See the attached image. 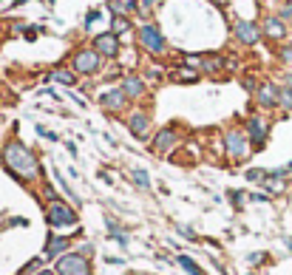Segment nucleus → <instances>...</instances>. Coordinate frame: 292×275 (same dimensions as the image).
Here are the masks:
<instances>
[{
    "label": "nucleus",
    "mask_w": 292,
    "mask_h": 275,
    "mask_svg": "<svg viewBox=\"0 0 292 275\" xmlns=\"http://www.w3.org/2000/svg\"><path fill=\"white\" fill-rule=\"evenodd\" d=\"M227 199H233V204L238 207V204H241V199H244V193H241V190H230V193H227Z\"/></svg>",
    "instance_id": "nucleus-33"
},
{
    "label": "nucleus",
    "mask_w": 292,
    "mask_h": 275,
    "mask_svg": "<svg viewBox=\"0 0 292 275\" xmlns=\"http://www.w3.org/2000/svg\"><path fill=\"white\" fill-rule=\"evenodd\" d=\"M182 139V133L176 130V125H164V128H159L153 136H150V142H148V148H150V153L153 156H168V153H173V148H176V142Z\"/></svg>",
    "instance_id": "nucleus-6"
},
{
    "label": "nucleus",
    "mask_w": 292,
    "mask_h": 275,
    "mask_svg": "<svg viewBox=\"0 0 292 275\" xmlns=\"http://www.w3.org/2000/svg\"><path fill=\"white\" fill-rule=\"evenodd\" d=\"M281 57H284V60H292V49H289V45H286V49L281 51Z\"/></svg>",
    "instance_id": "nucleus-41"
},
{
    "label": "nucleus",
    "mask_w": 292,
    "mask_h": 275,
    "mask_svg": "<svg viewBox=\"0 0 292 275\" xmlns=\"http://www.w3.org/2000/svg\"><path fill=\"white\" fill-rule=\"evenodd\" d=\"M46 224H49V230H54V233H60V230H77V224H79L77 207L65 204L63 199H60V202H51L49 207H46Z\"/></svg>",
    "instance_id": "nucleus-2"
},
{
    "label": "nucleus",
    "mask_w": 292,
    "mask_h": 275,
    "mask_svg": "<svg viewBox=\"0 0 292 275\" xmlns=\"http://www.w3.org/2000/svg\"><path fill=\"white\" fill-rule=\"evenodd\" d=\"M281 20H292V3H286V6L281 9Z\"/></svg>",
    "instance_id": "nucleus-36"
},
{
    "label": "nucleus",
    "mask_w": 292,
    "mask_h": 275,
    "mask_svg": "<svg viewBox=\"0 0 292 275\" xmlns=\"http://www.w3.org/2000/svg\"><path fill=\"white\" fill-rule=\"evenodd\" d=\"M244 179H247L249 185H264V181H267V170H261V167H249L247 173H244Z\"/></svg>",
    "instance_id": "nucleus-26"
},
{
    "label": "nucleus",
    "mask_w": 292,
    "mask_h": 275,
    "mask_svg": "<svg viewBox=\"0 0 292 275\" xmlns=\"http://www.w3.org/2000/svg\"><path fill=\"white\" fill-rule=\"evenodd\" d=\"M286 244H289V250H292V239H289V241H286Z\"/></svg>",
    "instance_id": "nucleus-44"
},
{
    "label": "nucleus",
    "mask_w": 292,
    "mask_h": 275,
    "mask_svg": "<svg viewBox=\"0 0 292 275\" xmlns=\"http://www.w3.org/2000/svg\"><path fill=\"white\" fill-rule=\"evenodd\" d=\"M40 190H43V199L46 202H60V196H57V190H54V185H49V179L40 185Z\"/></svg>",
    "instance_id": "nucleus-27"
},
{
    "label": "nucleus",
    "mask_w": 292,
    "mask_h": 275,
    "mask_svg": "<svg viewBox=\"0 0 292 275\" xmlns=\"http://www.w3.org/2000/svg\"><path fill=\"white\" fill-rule=\"evenodd\" d=\"M108 264H111V267H114V264H116V267H122V264H125V258H116V255H108Z\"/></svg>",
    "instance_id": "nucleus-37"
},
{
    "label": "nucleus",
    "mask_w": 292,
    "mask_h": 275,
    "mask_svg": "<svg viewBox=\"0 0 292 275\" xmlns=\"http://www.w3.org/2000/svg\"><path fill=\"white\" fill-rule=\"evenodd\" d=\"M224 156H227L230 162H244L249 156V139L241 128L224 130Z\"/></svg>",
    "instance_id": "nucleus-5"
},
{
    "label": "nucleus",
    "mask_w": 292,
    "mask_h": 275,
    "mask_svg": "<svg viewBox=\"0 0 292 275\" xmlns=\"http://www.w3.org/2000/svg\"><path fill=\"white\" fill-rule=\"evenodd\" d=\"M176 264H179L182 269H185L187 275H207L204 269H201L199 264H196V261L190 258V255H179V258H176Z\"/></svg>",
    "instance_id": "nucleus-20"
},
{
    "label": "nucleus",
    "mask_w": 292,
    "mask_h": 275,
    "mask_svg": "<svg viewBox=\"0 0 292 275\" xmlns=\"http://www.w3.org/2000/svg\"><path fill=\"white\" fill-rule=\"evenodd\" d=\"M0 165L12 179H17L20 185L31 188V185H43V165L40 156L34 153V148H29L20 136H12L0 145Z\"/></svg>",
    "instance_id": "nucleus-1"
},
{
    "label": "nucleus",
    "mask_w": 292,
    "mask_h": 275,
    "mask_svg": "<svg viewBox=\"0 0 292 275\" xmlns=\"http://www.w3.org/2000/svg\"><path fill=\"white\" fill-rule=\"evenodd\" d=\"M108 239H111V241H116L119 247H128V236L122 233V227L116 224L114 218H108Z\"/></svg>",
    "instance_id": "nucleus-19"
},
{
    "label": "nucleus",
    "mask_w": 292,
    "mask_h": 275,
    "mask_svg": "<svg viewBox=\"0 0 292 275\" xmlns=\"http://www.w3.org/2000/svg\"><path fill=\"white\" fill-rule=\"evenodd\" d=\"M122 91H125V97H128V102H139L148 97V82L139 77V74H125V80H122Z\"/></svg>",
    "instance_id": "nucleus-13"
},
{
    "label": "nucleus",
    "mask_w": 292,
    "mask_h": 275,
    "mask_svg": "<svg viewBox=\"0 0 292 275\" xmlns=\"http://www.w3.org/2000/svg\"><path fill=\"white\" fill-rule=\"evenodd\" d=\"M108 9H111V15H125V12H128V3H125V0H108Z\"/></svg>",
    "instance_id": "nucleus-28"
},
{
    "label": "nucleus",
    "mask_w": 292,
    "mask_h": 275,
    "mask_svg": "<svg viewBox=\"0 0 292 275\" xmlns=\"http://www.w3.org/2000/svg\"><path fill=\"white\" fill-rule=\"evenodd\" d=\"M54 272L57 275H94V261L79 255L77 250L65 253L63 258L54 261Z\"/></svg>",
    "instance_id": "nucleus-4"
},
{
    "label": "nucleus",
    "mask_w": 292,
    "mask_h": 275,
    "mask_svg": "<svg viewBox=\"0 0 292 275\" xmlns=\"http://www.w3.org/2000/svg\"><path fill=\"white\" fill-rule=\"evenodd\" d=\"M54 179H57V185H60V188H63V193L68 196V199H71V204H74V207H79V204H82V202H79V196L74 193L71 188H68V181H65L63 176H60V170H54Z\"/></svg>",
    "instance_id": "nucleus-23"
},
{
    "label": "nucleus",
    "mask_w": 292,
    "mask_h": 275,
    "mask_svg": "<svg viewBox=\"0 0 292 275\" xmlns=\"http://www.w3.org/2000/svg\"><path fill=\"white\" fill-rule=\"evenodd\" d=\"M278 105H281L284 111H292V85L278 88Z\"/></svg>",
    "instance_id": "nucleus-25"
},
{
    "label": "nucleus",
    "mask_w": 292,
    "mask_h": 275,
    "mask_svg": "<svg viewBox=\"0 0 292 275\" xmlns=\"http://www.w3.org/2000/svg\"><path fill=\"white\" fill-rule=\"evenodd\" d=\"M264 261V253H256V255H249V264H261Z\"/></svg>",
    "instance_id": "nucleus-38"
},
{
    "label": "nucleus",
    "mask_w": 292,
    "mask_h": 275,
    "mask_svg": "<svg viewBox=\"0 0 292 275\" xmlns=\"http://www.w3.org/2000/svg\"><path fill=\"white\" fill-rule=\"evenodd\" d=\"M111 31H114L116 37H122L125 31H131V20L125 15H114L111 17Z\"/></svg>",
    "instance_id": "nucleus-21"
},
{
    "label": "nucleus",
    "mask_w": 292,
    "mask_h": 275,
    "mask_svg": "<svg viewBox=\"0 0 292 275\" xmlns=\"http://www.w3.org/2000/svg\"><path fill=\"white\" fill-rule=\"evenodd\" d=\"M65 151L71 153V156H77V145H74V142H65Z\"/></svg>",
    "instance_id": "nucleus-40"
},
{
    "label": "nucleus",
    "mask_w": 292,
    "mask_h": 275,
    "mask_svg": "<svg viewBox=\"0 0 292 275\" xmlns=\"http://www.w3.org/2000/svg\"><path fill=\"white\" fill-rule=\"evenodd\" d=\"M0 102H3V91H0Z\"/></svg>",
    "instance_id": "nucleus-45"
},
{
    "label": "nucleus",
    "mask_w": 292,
    "mask_h": 275,
    "mask_svg": "<svg viewBox=\"0 0 292 275\" xmlns=\"http://www.w3.org/2000/svg\"><path fill=\"white\" fill-rule=\"evenodd\" d=\"M128 125V133L136 139V142H150V114L148 111H131V116L125 119Z\"/></svg>",
    "instance_id": "nucleus-11"
},
{
    "label": "nucleus",
    "mask_w": 292,
    "mask_h": 275,
    "mask_svg": "<svg viewBox=\"0 0 292 275\" xmlns=\"http://www.w3.org/2000/svg\"><path fill=\"white\" fill-rule=\"evenodd\" d=\"M94 49H97V54H100V57L114 60V57H119L122 45H119V37H116L114 31H102V34L94 37Z\"/></svg>",
    "instance_id": "nucleus-12"
},
{
    "label": "nucleus",
    "mask_w": 292,
    "mask_h": 275,
    "mask_svg": "<svg viewBox=\"0 0 292 275\" xmlns=\"http://www.w3.org/2000/svg\"><path fill=\"white\" fill-rule=\"evenodd\" d=\"M37 133H40L43 139H49V142H57V133H51V130H46L43 125H37Z\"/></svg>",
    "instance_id": "nucleus-32"
},
{
    "label": "nucleus",
    "mask_w": 292,
    "mask_h": 275,
    "mask_svg": "<svg viewBox=\"0 0 292 275\" xmlns=\"http://www.w3.org/2000/svg\"><path fill=\"white\" fill-rule=\"evenodd\" d=\"M247 275H256V272H247Z\"/></svg>",
    "instance_id": "nucleus-46"
},
{
    "label": "nucleus",
    "mask_w": 292,
    "mask_h": 275,
    "mask_svg": "<svg viewBox=\"0 0 292 275\" xmlns=\"http://www.w3.org/2000/svg\"><path fill=\"white\" fill-rule=\"evenodd\" d=\"M34 275H57V272H54V267H51V269H49V267H43V269H37Z\"/></svg>",
    "instance_id": "nucleus-39"
},
{
    "label": "nucleus",
    "mask_w": 292,
    "mask_h": 275,
    "mask_svg": "<svg viewBox=\"0 0 292 275\" xmlns=\"http://www.w3.org/2000/svg\"><path fill=\"white\" fill-rule=\"evenodd\" d=\"M244 133H247V139H249V148H253V151H261V148L267 145V139H270V122H267L264 116L253 114L247 122H244Z\"/></svg>",
    "instance_id": "nucleus-8"
},
{
    "label": "nucleus",
    "mask_w": 292,
    "mask_h": 275,
    "mask_svg": "<svg viewBox=\"0 0 292 275\" xmlns=\"http://www.w3.org/2000/svg\"><path fill=\"white\" fill-rule=\"evenodd\" d=\"M233 34L241 45H256L261 40V29L253 20H235L233 23Z\"/></svg>",
    "instance_id": "nucleus-14"
},
{
    "label": "nucleus",
    "mask_w": 292,
    "mask_h": 275,
    "mask_svg": "<svg viewBox=\"0 0 292 275\" xmlns=\"http://www.w3.org/2000/svg\"><path fill=\"white\" fill-rule=\"evenodd\" d=\"M100 12H97V9H94V12H88V15H86V29H91V26H94V23H97V20H100Z\"/></svg>",
    "instance_id": "nucleus-31"
},
{
    "label": "nucleus",
    "mask_w": 292,
    "mask_h": 275,
    "mask_svg": "<svg viewBox=\"0 0 292 275\" xmlns=\"http://www.w3.org/2000/svg\"><path fill=\"white\" fill-rule=\"evenodd\" d=\"M224 65H227V60H224V57H219V54H207V57L201 60V71H204V74H219Z\"/></svg>",
    "instance_id": "nucleus-18"
},
{
    "label": "nucleus",
    "mask_w": 292,
    "mask_h": 275,
    "mask_svg": "<svg viewBox=\"0 0 292 275\" xmlns=\"http://www.w3.org/2000/svg\"><path fill=\"white\" fill-rule=\"evenodd\" d=\"M286 173H292V162H289V165H286Z\"/></svg>",
    "instance_id": "nucleus-43"
},
{
    "label": "nucleus",
    "mask_w": 292,
    "mask_h": 275,
    "mask_svg": "<svg viewBox=\"0 0 292 275\" xmlns=\"http://www.w3.org/2000/svg\"><path fill=\"white\" fill-rule=\"evenodd\" d=\"M159 3H162V0H139V9H142V12H148V9L159 6Z\"/></svg>",
    "instance_id": "nucleus-34"
},
{
    "label": "nucleus",
    "mask_w": 292,
    "mask_h": 275,
    "mask_svg": "<svg viewBox=\"0 0 292 275\" xmlns=\"http://www.w3.org/2000/svg\"><path fill=\"white\" fill-rule=\"evenodd\" d=\"M176 233L179 236H185V239H190V241H196V230L187 227V224H176Z\"/></svg>",
    "instance_id": "nucleus-30"
},
{
    "label": "nucleus",
    "mask_w": 292,
    "mask_h": 275,
    "mask_svg": "<svg viewBox=\"0 0 292 275\" xmlns=\"http://www.w3.org/2000/svg\"><path fill=\"white\" fill-rule=\"evenodd\" d=\"M46 80H54V82H60V85H68V88H74L77 85V74L71 71V68H54V71L49 74V77H46Z\"/></svg>",
    "instance_id": "nucleus-17"
},
{
    "label": "nucleus",
    "mask_w": 292,
    "mask_h": 275,
    "mask_svg": "<svg viewBox=\"0 0 292 275\" xmlns=\"http://www.w3.org/2000/svg\"><path fill=\"white\" fill-rule=\"evenodd\" d=\"M249 202H270V193H249Z\"/></svg>",
    "instance_id": "nucleus-35"
},
{
    "label": "nucleus",
    "mask_w": 292,
    "mask_h": 275,
    "mask_svg": "<svg viewBox=\"0 0 292 275\" xmlns=\"http://www.w3.org/2000/svg\"><path fill=\"white\" fill-rule=\"evenodd\" d=\"M173 80H176V82H196V80H199V71L185 65V68H179V71L173 74Z\"/></svg>",
    "instance_id": "nucleus-24"
},
{
    "label": "nucleus",
    "mask_w": 292,
    "mask_h": 275,
    "mask_svg": "<svg viewBox=\"0 0 292 275\" xmlns=\"http://www.w3.org/2000/svg\"><path fill=\"white\" fill-rule=\"evenodd\" d=\"M100 68H102V57L97 54L94 45H82V49L74 51L71 71L77 74V77H94V74H100Z\"/></svg>",
    "instance_id": "nucleus-3"
},
{
    "label": "nucleus",
    "mask_w": 292,
    "mask_h": 275,
    "mask_svg": "<svg viewBox=\"0 0 292 275\" xmlns=\"http://www.w3.org/2000/svg\"><path fill=\"white\" fill-rule=\"evenodd\" d=\"M264 34L270 37V40H284L286 37V26L281 17H267L264 20Z\"/></svg>",
    "instance_id": "nucleus-16"
},
{
    "label": "nucleus",
    "mask_w": 292,
    "mask_h": 275,
    "mask_svg": "<svg viewBox=\"0 0 292 275\" xmlns=\"http://www.w3.org/2000/svg\"><path fill=\"white\" fill-rule=\"evenodd\" d=\"M74 250H77L79 255H86V258H91V261H94V253H97V250H94V244H91V241H82V244H77V247H74Z\"/></svg>",
    "instance_id": "nucleus-29"
},
{
    "label": "nucleus",
    "mask_w": 292,
    "mask_h": 275,
    "mask_svg": "<svg viewBox=\"0 0 292 275\" xmlns=\"http://www.w3.org/2000/svg\"><path fill=\"white\" fill-rule=\"evenodd\" d=\"M71 250H74V239H71V236H65V233H54V230H51L49 236H46L43 258L57 261V258H63L65 253H71Z\"/></svg>",
    "instance_id": "nucleus-9"
},
{
    "label": "nucleus",
    "mask_w": 292,
    "mask_h": 275,
    "mask_svg": "<svg viewBox=\"0 0 292 275\" xmlns=\"http://www.w3.org/2000/svg\"><path fill=\"white\" fill-rule=\"evenodd\" d=\"M100 108L105 111L108 116H119L122 111L128 108V97H125V91H122L119 85H111L100 94Z\"/></svg>",
    "instance_id": "nucleus-10"
},
{
    "label": "nucleus",
    "mask_w": 292,
    "mask_h": 275,
    "mask_svg": "<svg viewBox=\"0 0 292 275\" xmlns=\"http://www.w3.org/2000/svg\"><path fill=\"white\" fill-rule=\"evenodd\" d=\"M139 45H142L148 54H153V57H162L164 51H168V43H164V34L159 26H153V23H145V26H139Z\"/></svg>",
    "instance_id": "nucleus-7"
},
{
    "label": "nucleus",
    "mask_w": 292,
    "mask_h": 275,
    "mask_svg": "<svg viewBox=\"0 0 292 275\" xmlns=\"http://www.w3.org/2000/svg\"><path fill=\"white\" fill-rule=\"evenodd\" d=\"M256 100H258V105H261V108H275V105H278V85H272V82H264V85H258Z\"/></svg>",
    "instance_id": "nucleus-15"
},
{
    "label": "nucleus",
    "mask_w": 292,
    "mask_h": 275,
    "mask_svg": "<svg viewBox=\"0 0 292 275\" xmlns=\"http://www.w3.org/2000/svg\"><path fill=\"white\" fill-rule=\"evenodd\" d=\"M23 3H29V0H15V3H12V6H23Z\"/></svg>",
    "instance_id": "nucleus-42"
},
{
    "label": "nucleus",
    "mask_w": 292,
    "mask_h": 275,
    "mask_svg": "<svg viewBox=\"0 0 292 275\" xmlns=\"http://www.w3.org/2000/svg\"><path fill=\"white\" fill-rule=\"evenodd\" d=\"M131 176H134V185H136L139 190H150V176H148V170H145V167H136Z\"/></svg>",
    "instance_id": "nucleus-22"
}]
</instances>
